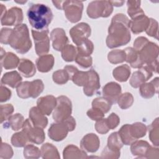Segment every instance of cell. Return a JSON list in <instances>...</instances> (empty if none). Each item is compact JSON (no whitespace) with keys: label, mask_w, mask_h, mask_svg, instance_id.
I'll use <instances>...</instances> for the list:
<instances>
[{"label":"cell","mask_w":159,"mask_h":159,"mask_svg":"<svg viewBox=\"0 0 159 159\" xmlns=\"http://www.w3.org/2000/svg\"><path fill=\"white\" fill-rule=\"evenodd\" d=\"M146 129L145 125L140 122H136L130 125V133L132 137L135 140L145 136Z\"/></svg>","instance_id":"83f0119b"},{"label":"cell","mask_w":159,"mask_h":159,"mask_svg":"<svg viewBox=\"0 0 159 159\" xmlns=\"http://www.w3.org/2000/svg\"><path fill=\"white\" fill-rule=\"evenodd\" d=\"M11 96V91L7 88L1 85V102L8 100Z\"/></svg>","instance_id":"f907efd6"},{"label":"cell","mask_w":159,"mask_h":159,"mask_svg":"<svg viewBox=\"0 0 159 159\" xmlns=\"http://www.w3.org/2000/svg\"><path fill=\"white\" fill-rule=\"evenodd\" d=\"M19 70L25 77H31L35 73V68L34 63L27 59H21L19 62Z\"/></svg>","instance_id":"7402d4cb"},{"label":"cell","mask_w":159,"mask_h":159,"mask_svg":"<svg viewBox=\"0 0 159 159\" xmlns=\"http://www.w3.org/2000/svg\"><path fill=\"white\" fill-rule=\"evenodd\" d=\"M43 89V82L40 80H34L30 83L29 95L33 98L38 96Z\"/></svg>","instance_id":"836d02e7"},{"label":"cell","mask_w":159,"mask_h":159,"mask_svg":"<svg viewBox=\"0 0 159 159\" xmlns=\"http://www.w3.org/2000/svg\"><path fill=\"white\" fill-rule=\"evenodd\" d=\"M73 42L78 46L88 40L91 34V28L86 23H80L73 27L70 31Z\"/></svg>","instance_id":"9c48e42d"},{"label":"cell","mask_w":159,"mask_h":159,"mask_svg":"<svg viewBox=\"0 0 159 159\" xmlns=\"http://www.w3.org/2000/svg\"><path fill=\"white\" fill-rule=\"evenodd\" d=\"M29 22L35 30L42 32L48 30L53 19L51 9L43 4H33L27 12Z\"/></svg>","instance_id":"7a4b0ae2"},{"label":"cell","mask_w":159,"mask_h":159,"mask_svg":"<svg viewBox=\"0 0 159 159\" xmlns=\"http://www.w3.org/2000/svg\"><path fill=\"white\" fill-rule=\"evenodd\" d=\"M122 145L123 143L118 132H114L109 137L107 147L109 150L120 153V148Z\"/></svg>","instance_id":"cb8c5ba5"},{"label":"cell","mask_w":159,"mask_h":159,"mask_svg":"<svg viewBox=\"0 0 159 159\" xmlns=\"http://www.w3.org/2000/svg\"><path fill=\"white\" fill-rule=\"evenodd\" d=\"M24 154L25 158L28 155H30V154L34 155V158H38L40 155H39L40 154V152L38 148L34 147L32 145H27L25 148H24Z\"/></svg>","instance_id":"bcb514c9"},{"label":"cell","mask_w":159,"mask_h":159,"mask_svg":"<svg viewBox=\"0 0 159 159\" xmlns=\"http://www.w3.org/2000/svg\"><path fill=\"white\" fill-rule=\"evenodd\" d=\"M150 148L149 144L145 141H135L133 142L131 145V152L134 155H146L147 152Z\"/></svg>","instance_id":"484cf974"},{"label":"cell","mask_w":159,"mask_h":159,"mask_svg":"<svg viewBox=\"0 0 159 159\" xmlns=\"http://www.w3.org/2000/svg\"><path fill=\"white\" fill-rule=\"evenodd\" d=\"M119 106L122 109H127L129 107L133 102V97L130 93H125L120 95L118 99Z\"/></svg>","instance_id":"ab89813d"},{"label":"cell","mask_w":159,"mask_h":159,"mask_svg":"<svg viewBox=\"0 0 159 159\" xmlns=\"http://www.w3.org/2000/svg\"><path fill=\"white\" fill-rule=\"evenodd\" d=\"M112 5L115 6H121L124 3V1H110Z\"/></svg>","instance_id":"816d5d0a"},{"label":"cell","mask_w":159,"mask_h":159,"mask_svg":"<svg viewBox=\"0 0 159 159\" xmlns=\"http://www.w3.org/2000/svg\"><path fill=\"white\" fill-rule=\"evenodd\" d=\"M42 157L43 158H48V155L50 153L52 154H58V151L55 147L52 145L51 143H45L42 146L41 148Z\"/></svg>","instance_id":"ee69618b"},{"label":"cell","mask_w":159,"mask_h":159,"mask_svg":"<svg viewBox=\"0 0 159 159\" xmlns=\"http://www.w3.org/2000/svg\"><path fill=\"white\" fill-rule=\"evenodd\" d=\"M130 20V27L134 34L142 32L146 30L148 25L150 24V19L145 16V14L139 16Z\"/></svg>","instance_id":"d6986e66"},{"label":"cell","mask_w":159,"mask_h":159,"mask_svg":"<svg viewBox=\"0 0 159 159\" xmlns=\"http://www.w3.org/2000/svg\"><path fill=\"white\" fill-rule=\"evenodd\" d=\"M127 3L128 7L127 12L132 19L145 14L142 9L140 8V1H128Z\"/></svg>","instance_id":"4316f807"},{"label":"cell","mask_w":159,"mask_h":159,"mask_svg":"<svg viewBox=\"0 0 159 159\" xmlns=\"http://www.w3.org/2000/svg\"><path fill=\"white\" fill-rule=\"evenodd\" d=\"M112 104L104 98H98L93 100L92 102L93 108L100 110L103 113L107 112L111 108Z\"/></svg>","instance_id":"f1b7e54d"},{"label":"cell","mask_w":159,"mask_h":159,"mask_svg":"<svg viewBox=\"0 0 159 159\" xmlns=\"http://www.w3.org/2000/svg\"><path fill=\"white\" fill-rule=\"evenodd\" d=\"M77 50L72 45H66L61 50V56L66 61H72L75 60Z\"/></svg>","instance_id":"f546056e"},{"label":"cell","mask_w":159,"mask_h":159,"mask_svg":"<svg viewBox=\"0 0 159 159\" xmlns=\"http://www.w3.org/2000/svg\"><path fill=\"white\" fill-rule=\"evenodd\" d=\"M54 63V58L52 55H42L39 57L37 61V67L39 71L41 72H48L50 71Z\"/></svg>","instance_id":"ffe728a7"},{"label":"cell","mask_w":159,"mask_h":159,"mask_svg":"<svg viewBox=\"0 0 159 159\" xmlns=\"http://www.w3.org/2000/svg\"><path fill=\"white\" fill-rule=\"evenodd\" d=\"M154 81L155 80L151 81L150 83H143L140 85V93L143 98H149L153 96L155 93Z\"/></svg>","instance_id":"e575fe53"},{"label":"cell","mask_w":159,"mask_h":159,"mask_svg":"<svg viewBox=\"0 0 159 159\" xmlns=\"http://www.w3.org/2000/svg\"><path fill=\"white\" fill-rule=\"evenodd\" d=\"M14 107L10 104H5L1 106V122L2 123L3 121L8 119L10 115L13 112Z\"/></svg>","instance_id":"b9f144b4"},{"label":"cell","mask_w":159,"mask_h":159,"mask_svg":"<svg viewBox=\"0 0 159 159\" xmlns=\"http://www.w3.org/2000/svg\"><path fill=\"white\" fill-rule=\"evenodd\" d=\"M121 92L120 86L116 83L111 82L107 84L103 88L102 94L104 98L107 99L112 104H115Z\"/></svg>","instance_id":"4fadbf2b"},{"label":"cell","mask_w":159,"mask_h":159,"mask_svg":"<svg viewBox=\"0 0 159 159\" xmlns=\"http://www.w3.org/2000/svg\"><path fill=\"white\" fill-rule=\"evenodd\" d=\"M75 61L79 65L83 68H88L92 65V58L90 56H84L77 54Z\"/></svg>","instance_id":"7bdbcfd3"},{"label":"cell","mask_w":159,"mask_h":159,"mask_svg":"<svg viewBox=\"0 0 159 159\" xmlns=\"http://www.w3.org/2000/svg\"><path fill=\"white\" fill-rule=\"evenodd\" d=\"M112 5L110 1H96L90 2L87 8L88 16L95 19L99 17H107L112 12Z\"/></svg>","instance_id":"277c9868"},{"label":"cell","mask_w":159,"mask_h":159,"mask_svg":"<svg viewBox=\"0 0 159 159\" xmlns=\"http://www.w3.org/2000/svg\"><path fill=\"white\" fill-rule=\"evenodd\" d=\"M106 122L107 124L108 125V127L110 129H112L116 128L119 122H120V119L119 118V117L114 113H112L107 119H106Z\"/></svg>","instance_id":"c3c4849f"},{"label":"cell","mask_w":159,"mask_h":159,"mask_svg":"<svg viewBox=\"0 0 159 159\" xmlns=\"http://www.w3.org/2000/svg\"><path fill=\"white\" fill-rule=\"evenodd\" d=\"M22 81V77L16 71L6 73L3 75L1 79V83L4 84H7L14 88H17Z\"/></svg>","instance_id":"44dd1931"},{"label":"cell","mask_w":159,"mask_h":159,"mask_svg":"<svg viewBox=\"0 0 159 159\" xmlns=\"http://www.w3.org/2000/svg\"><path fill=\"white\" fill-rule=\"evenodd\" d=\"M12 32V29L8 28H3L1 32V42L4 44L9 43L10 37Z\"/></svg>","instance_id":"681fc988"},{"label":"cell","mask_w":159,"mask_h":159,"mask_svg":"<svg viewBox=\"0 0 159 159\" xmlns=\"http://www.w3.org/2000/svg\"><path fill=\"white\" fill-rule=\"evenodd\" d=\"M48 30L39 32L34 29L32 34L35 44V50L38 55H43L49 50V38L48 37Z\"/></svg>","instance_id":"ba28073f"},{"label":"cell","mask_w":159,"mask_h":159,"mask_svg":"<svg viewBox=\"0 0 159 159\" xmlns=\"http://www.w3.org/2000/svg\"><path fill=\"white\" fill-rule=\"evenodd\" d=\"M53 80L56 83L62 84L66 83L70 80V76L65 70H60L53 73Z\"/></svg>","instance_id":"f35d334b"},{"label":"cell","mask_w":159,"mask_h":159,"mask_svg":"<svg viewBox=\"0 0 159 159\" xmlns=\"http://www.w3.org/2000/svg\"><path fill=\"white\" fill-rule=\"evenodd\" d=\"M104 113H103L100 110L95 108H93L87 112V115L88 116V117H90L92 120H99L102 119L104 117Z\"/></svg>","instance_id":"7dc6e473"},{"label":"cell","mask_w":159,"mask_h":159,"mask_svg":"<svg viewBox=\"0 0 159 159\" xmlns=\"http://www.w3.org/2000/svg\"><path fill=\"white\" fill-rule=\"evenodd\" d=\"M53 113V118L57 122L67 119L71 113V102L66 96H61L57 99V104Z\"/></svg>","instance_id":"5b68a950"},{"label":"cell","mask_w":159,"mask_h":159,"mask_svg":"<svg viewBox=\"0 0 159 159\" xmlns=\"http://www.w3.org/2000/svg\"><path fill=\"white\" fill-rule=\"evenodd\" d=\"M51 39L53 47L58 51L61 50L68 42V37L62 29H53L51 32Z\"/></svg>","instance_id":"9a60e30c"},{"label":"cell","mask_w":159,"mask_h":159,"mask_svg":"<svg viewBox=\"0 0 159 159\" xmlns=\"http://www.w3.org/2000/svg\"><path fill=\"white\" fill-rule=\"evenodd\" d=\"M44 114L37 107H32L29 111L30 120L35 127L45 128L48 123L47 117L43 116Z\"/></svg>","instance_id":"ac0fdd59"},{"label":"cell","mask_w":159,"mask_h":159,"mask_svg":"<svg viewBox=\"0 0 159 159\" xmlns=\"http://www.w3.org/2000/svg\"><path fill=\"white\" fill-rule=\"evenodd\" d=\"M23 19L22 9L18 7H12L1 17V24L2 25H19Z\"/></svg>","instance_id":"30bf717a"},{"label":"cell","mask_w":159,"mask_h":159,"mask_svg":"<svg viewBox=\"0 0 159 159\" xmlns=\"http://www.w3.org/2000/svg\"><path fill=\"white\" fill-rule=\"evenodd\" d=\"M24 123V117L20 114H16L15 115L11 116L8 118L7 124L14 130H19L23 127Z\"/></svg>","instance_id":"4dcf8cb0"},{"label":"cell","mask_w":159,"mask_h":159,"mask_svg":"<svg viewBox=\"0 0 159 159\" xmlns=\"http://www.w3.org/2000/svg\"><path fill=\"white\" fill-rule=\"evenodd\" d=\"M37 104V107L44 115H50L56 106L57 99L53 96H46L39 98Z\"/></svg>","instance_id":"2e32d148"},{"label":"cell","mask_w":159,"mask_h":159,"mask_svg":"<svg viewBox=\"0 0 159 159\" xmlns=\"http://www.w3.org/2000/svg\"><path fill=\"white\" fill-rule=\"evenodd\" d=\"M83 2L78 1H64L63 9L66 18L71 22L80 20L83 11Z\"/></svg>","instance_id":"8992f818"},{"label":"cell","mask_w":159,"mask_h":159,"mask_svg":"<svg viewBox=\"0 0 159 159\" xmlns=\"http://www.w3.org/2000/svg\"><path fill=\"white\" fill-rule=\"evenodd\" d=\"M109 61L112 63H118L125 60V53L124 50H112L108 54Z\"/></svg>","instance_id":"d590c367"},{"label":"cell","mask_w":159,"mask_h":159,"mask_svg":"<svg viewBox=\"0 0 159 159\" xmlns=\"http://www.w3.org/2000/svg\"><path fill=\"white\" fill-rule=\"evenodd\" d=\"M88 72L78 71L73 76L71 80L78 86H84L88 81Z\"/></svg>","instance_id":"74e56055"},{"label":"cell","mask_w":159,"mask_h":159,"mask_svg":"<svg viewBox=\"0 0 159 159\" xmlns=\"http://www.w3.org/2000/svg\"><path fill=\"white\" fill-rule=\"evenodd\" d=\"M130 20L124 14H117L113 17L106 40L108 47H117L127 44L130 41Z\"/></svg>","instance_id":"6da1fadb"},{"label":"cell","mask_w":159,"mask_h":159,"mask_svg":"<svg viewBox=\"0 0 159 159\" xmlns=\"http://www.w3.org/2000/svg\"><path fill=\"white\" fill-rule=\"evenodd\" d=\"M140 68L138 71L133 73L130 81L131 86L134 88H138L152 75V70L147 65Z\"/></svg>","instance_id":"8fae6325"},{"label":"cell","mask_w":159,"mask_h":159,"mask_svg":"<svg viewBox=\"0 0 159 159\" xmlns=\"http://www.w3.org/2000/svg\"><path fill=\"white\" fill-rule=\"evenodd\" d=\"M88 81L84 86V93L88 96H93L100 88L99 78L98 73L91 69L88 71Z\"/></svg>","instance_id":"5bb4252c"},{"label":"cell","mask_w":159,"mask_h":159,"mask_svg":"<svg viewBox=\"0 0 159 159\" xmlns=\"http://www.w3.org/2000/svg\"><path fill=\"white\" fill-rule=\"evenodd\" d=\"M95 127L97 132L102 134L107 133L109 131V130H110L107 124L106 119H102L101 120H98Z\"/></svg>","instance_id":"f6af8a7d"},{"label":"cell","mask_w":159,"mask_h":159,"mask_svg":"<svg viewBox=\"0 0 159 159\" xmlns=\"http://www.w3.org/2000/svg\"><path fill=\"white\" fill-rule=\"evenodd\" d=\"M9 44L20 53H25L29 50L32 43L25 24H19L12 29Z\"/></svg>","instance_id":"3957f363"},{"label":"cell","mask_w":159,"mask_h":159,"mask_svg":"<svg viewBox=\"0 0 159 159\" xmlns=\"http://www.w3.org/2000/svg\"><path fill=\"white\" fill-rule=\"evenodd\" d=\"M19 62L18 57L11 52L4 54V58H1V65L6 70L15 68Z\"/></svg>","instance_id":"603a6c76"},{"label":"cell","mask_w":159,"mask_h":159,"mask_svg":"<svg viewBox=\"0 0 159 159\" xmlns=\"http://www.w3.org/2000/svg\"><path fill=\"white\" fill-rule=\"evenodd\" d=\"M99 146L98 137L94 134H89L85 135L81 142V147L83 150L87 152H94Z\"/></svg>","instance_id":"e0dca14e"},{"label":"cell","mask_w":159,"mask_h":159,"mask_svg":"<svg viewBox=\"0 0 159 159\" xmlns=\"http://www.w3.org/2000/svg\"><path fill=\"white\" fill-rule=\"evenodd\" d=\"M22 129L29 141L36 144H40L43 142L45 134L42 128L34 126L30 119H27L24 121Z\"/></svg>","instance_id":"52a82bcc"},{"label":"cell","mask_w":159,"mask_h":159,"mask_svg":"<svg viewBox=\"0 0 159 159\" xmlns=\"http://www.w3.org/2000/svg\"><path fill=\"white\" fill-rule=\"evenodd\" d=\"M130 70L128 65H123L117 67L113 71V76L117 80L120 82L127 80L130 76Z\"/></svg>","instance_id":"d4e9b609"},{"label":"cell","mask_w":159,"mask_h":159,"mask_svg":"<svg viewBox=\"0 0 159 159\" xmlns=\"http://www.w3.org/2000/svg\"><path fill=\"white\" fill-rule=\"evenodd\" d=\"M77 54L84 56H90L93 51V44L88 39L77 46Z\"/></svg>","instance_id":"d6a6232c"},{"label":"cell","mask_w":159,"mask_h":159,"mask_svg":"<svg viewBox=\"0 0 159 159\" xmlns=\"http://www.w3.org/2000/svg\"><path fill=\"white\" fill-rule=\"evenodd\" d=\"M28 138L26 134L23 132L14 134L11 138V142L15 147H21L24 146L27 142Z\"/></svg>","instance_id":"8d00e7d4"},{"label":"cell","mask_w":159,"mask_h":159,"mask_svg":"<svg viewBox=\"0 0 159 159\" xmlns=\"http://www.w3.org/2000/svg\"><path fill=\"white\" fill-rule=\"evenodd\" d=\"M118 133L122 143L125 145H129L135 140L130 135L129 124H125L123 125Z\"/></svg>","instance_id":"1f68e13d"},{"label":"cell","mask_w":159,"mask_h":159,"mask_svg":"<svg viewBox=\"0 0 159 159\" xmlns=\"http://www.w3.org/2000/svg\"><path fill=\"white\" fill-rule=\"evenodd\" d=\"M30 82L25 81L20 83L17 87V93L19 97L22 98H27L29 95V86Z\"/></svg>","instance_id":"60d3db41"},{"label":"cell","mask_w":159,"mask_h":159,"mask_svg":"<svg viewBox=\"0 0 159 159\" xmlns=\"http://www.w3.org/2000/svg\"><path fill=\"white\" fill-rule=\"evenodd\" d=\"M69 131L66 124L60 122L57 124H52L48 130V136L55 141L62 140L67 135Z\"/></svg>","instance_id":"7c38bea8"}]
</instances>
